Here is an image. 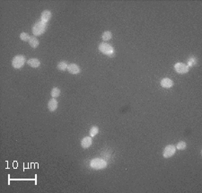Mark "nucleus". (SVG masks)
<instances>
[{"instance_id": "obj_1", "label": "nucleus", "mask_w": 202, "mask_h": 193, "mask_svg": "<svg viewBox=\"0 0 202 193\" xmlns=\"http://www.w3.org/2000/svg\"><path fill=\"white\" fill-rule=\"evenodd\" d=\"M46 28H47V23L42 21H39L32 26V33L34 36H40L44 33Z\"/></svg>"}, {"instance_id": "obj_2", "label": "nucleus", "mask_w": 202, "mask_h": 193, "mask_svg": "<svg viewBox=\"0 0 202 193\" xmlns=\"http://www.w3.org/2000/svg\"><path fill=\"white\" fill-rule=\"evenodd\" d=\"M99 51L104 55L110 57H112L115 53V50L113 49V47L106 42H102L99 45Z\"/></svg>"}, {"instance_id": "obj_3", "label": "nucleus", "mask_w": 202, "mask_h": 193, "mask_svg": "<svg viewBox=\"0 0 202 193\" xmlns=\"http://www.w3.org/2000/svg\"><path fill=\"white\" fill-rule=\"evenodd\" d=\"M90 166L94 170H102L107 167V162L101 158H94L91 161Z\"/></svg>"}, {"instance_id": "obj_4", "label": "nucleus", "mask_w": 202, "mask_h": 193, "mask_svg": "<svg viewBox=\"0 0 202 193\" xmlns=\"http://www.w3.org/2000/svg\"><path fill=\"white\" fill-rule=\"evenodd\" d=\"M25 63V58L22 55H17L15 56L13 60H12V66L15 68H21Z\"/></svg>"}, {"instance_id": "obj_5", "label": "nucleus", "mask_w": 202, "mask_h": 193, "mask_svg": "<svg viewBox=\"0 0 202 193\" xmlns=\"http://www.w3.org/2000/svg\"><path fill=\"white\" fill-rule=\"evenodd\" d=\"M176 151V147L174 146H172V145H169V146H166L163 149V155L164 158H170L175 154Z\"/></svg>"}, {"instance_id": "obj_6", "label": "nucleus", "mask_w": 202, "mask_h": 193, "mask_svg": "<svg viewBox=\"0 0 202 193\" xmlns=\"http://www.w3.org/2000/svg\"><path fill=\"white\" fill-rule=\"evenodd\" d=\"M174 70L177 72L178 74H186L189 72V66L181 63V62H178L174 65Z\"/></svg>"}, {"instance_id": "obj_7", "label": "nucleus", "mask_w": 202, "mask_h": 193, "mask_svg": "<svg viewBox=\"0 0 202 193\" xmlns=\"http://www.w3.org/2000/svg\"><path fill=\"white\" fill-rule=\"evenodd\" d=\"M67 71L69 72L70 74L72 75H77L80 73V67L76 65V64H74V63H71L69 65H67Z\"/></svg>"}, {"instance_id": "obj_8", "label": "nucleus", "mask_w": 202, "mask_h": 193, "mask_svg": "<svg viewBox=\"0 0 202 193\" xmlns=\"http://www.w3.org/2000/svg\"><path fill=\"white\" fill-rule=\"evenodd\" d=\"M92 143H93L92 137H86V138H84L82 139V141H81V146H82L83 148L86 149V148H88V147H91Z\"/></svg>"}, {"instance_id": "obj_9", "label": "nucleus", "mask_w": 202, "mask_h": 193, "mask_svg": "<svg viewBox=\"0 0 202 193\" xmlns=\"http://www.w3.org/2000/svg\"><path fill=\"white\" fill-rule=\"evenodd\" d=\"M51 12L49 11V10H45L43 11L41 13V21L44 22H48L50 21V19L51 18Z\"/></svg>"}, {"instance_id": "obj_10", "label": "nucleus", "mask_w": 202, "mask_h": 193, "mask_svg": "<svg viewBox=\"0 0 202 193\" xmlns=\"http://www.w3.org/2000/svg\"><path fill=\"white\" fill-rule=\"evenodd\" d=\"M160 84H161V86L163 88H171L173 86V82L170 78H163V79H162L161 82H160Z\"/></svg>"}, {"instance_id": "obj_11", "label": "nucleus", "mask_w": 202, "mask_h": 193, "mask_svg": "<svg viewBox=\"0 0 202 193\" xmlns=\"http://www.w3.org/2000/svg\"><path fill=\"white\" fill-rule=\"evenodd\" d=\"M48 108L50 112H55L58 108V101L55 98H52L48 102Z\"/></svg>"}, {"instance_id": "obj_12", "label": "nucleus", "mask_w": 202, "mask_h": 193, "mask_svg": "<svg viewBox=\"0 0 202 193\" xmlns=\"http://www.w3.org/2000/svg\"><path fill=\"white\" fill-rule=\"evenodd\" d=\"M27 64L32 67H34V68H36V67H39L40 65H41V62H40V60L37 59V58H31L29 59L28 61H27Z\"/></svg>"}, {"instance_id": "obj_13", "label": "nucleus", "mask_w": 202, "mask_h": 193, "mask_svg": "<svg viewBox=\"0 0 202 193\" xmlns=\"http://www.w3.org/2000/svg\"><path fill=\"white\" fill-rule=\"evenodd\" d=\"M29 43H30V46L32 48H33V49H35V48H37L39 46V41L37 40L36 37H34V36H32V37L30 38Z\"/></svg>"}, {"instance_id": "obj_14", "label": "nucleus", "mask_w": 202, "mask_h": 193, "mask_svg": "<svg viewBox=\"0 0 202 193\" xmlns=\"http://www.w3.org/2000/svg\"><path fill=\"white\" fill-rule=\"evenodd\" d=\"M112 32L110 31L104 32L103 34L102 35V38L103 41H109V40L112 39Z\"/></svg>"}, {"instance_id": "obj_15", "label": "nucleus", "mask_w": 202, "mask_h": 193, "mask_svg": "<svg viewBox=\"0 0 202 193\" xmlns=\"http://www.w3.org/2000/svg\"><path fill=\"white\" fill-rule=\"evenodd\" d=\"M98 132H99V128L96 127V126H93L90 129V137H94V136H96L98 134Z\"/></svg>"}, {"instance_id": "obj_16", "label": "nucleus", "mask_w": 202, "mask_h": 193, "mask_svg": "<svg viewBox=\"0 0 202 193\" xmlns=\"http://www.w3.org/2000/svg\"><path fill=\"white\" fill-rule=\"evenodd\" d=\"M58 70H61V71L67 70V64L65 61L59 62L58 65Z\"/></svg>"}, {"instance_id": "obj_17", "label": "nucleus", "mask_w": 202, "mask_h": 193, "mask_svg": "<svg viewBox=\"0 0 202 193\" xmlns=\"http://www.w3.org/2000/svg\"><path fill=\"white\" fill-rule=\"evenodd\" d=\"M175 147L177 149H179V150H184L187 147V144L184 141H181V142H179V143L177 144V146Z\"/></svg>"}, {"instance_id": "obj_18", "label": "nucleus", "mask_w": 202, "mask_h": 193, "mask_svg": "<svg viewBox=\"0 0 202 193\" xmlns=\"http://www.w3.org/2000/svg\"><path fill=\"white\" fill-rule=\"evenodd\" d=\"M59 94H60V90H59L58 88L57 87H54L52 90H51V96L53 98H56V97H58Z\"/></svg>"}, {"instance_id": "obj_19", "label": "nucleus", "mask_w": 202, "mask_h": 193, "mask_svg": "<svg viewBox=\"0 0 202 193\" xmlns=\"http://www.w3.org/2000/svg\"><path fill=\"white\" fill-rule=\"evenodd\" d=\"M20 38H21V40H22L23 41H27L30 40L31 36H30L28 33H26V32H22V33L20 34Z\"/></svg>"}, {"instance_id": "obj_20", "label": "nucleus", "mask_w": 202, "mask_h": 193, "mask_svg": "<svg viewBox=\"0 0 202 193\" xmlns=\"http://www.w3.org/2000/svg\"><path fill=\"white\" fill-rule=\"evenodd\" d=\"M189 66H193L195 63H196V59L194 58H191L189 59Z\"/></svg>"}]
</instances>
